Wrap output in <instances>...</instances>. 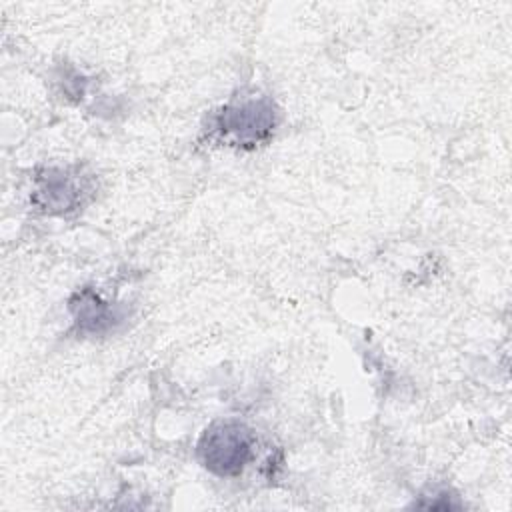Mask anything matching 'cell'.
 Masks as SVG:
<instances>
[{
  "instance_id": "6da1fadb",
  "label": "cell",
  "mask_w": 512,
  "mask_h": 512,
  "mask_svg": "<svg viewBox=\"0 0 512 512\" xmlns=\"http://www.w3.org/2000/svg\"><path fill=\"white\" fill-rule=\"evenodd\" d=\"M252 432L234 420L216 422L198 442L200 462L218 476H236L252 458Z\"/></svg>"
},
{
  "instance_id": "7a4b0ae2",
  "label": "cell",
  "mask_w": 512,
  "mask_h": 512,
  "mask_svg": "<svg viewBox=\"0 0 512 512\" xmlns=\"http://www.w3.org/2000/svg\"><path fill=\"white\" fill-rule=\"evenodd\" d=\"M276 124L272 102L258 98L226 106L218 118V130L232 136L238 144H256L270 134Z\"/></svg>"
},
{
  "instance_id": "3957f363",
  "label": "cell",
  "mask_w": 512,
  "mask_h": 512,
  "mask_svg": "<svg viewBox=\"0 0 512 512\" xmlns=\"http://www.w3.org/2000/svg\"><path fill=\"white\" fill-rule=\"evenodd\" d=\"M72 310H74L78 326L88 332L110 330L120 320V316L114 312V308H110L106 302H102L90 290L78 294L72 300Z\"/></svg>"
},
{
  "instance_id": "277c9868",
  "label": "cell",
  "mask_w": 512,
  "mask_h": 512,
  "mask_svg": "<svg viewBox=\"0 0 512 512\" xmlns=\"http://www.w3.org/2000/svg\"><path fill=\"white\" fill-rule=\"evenodd\" d=\"M38 196L42 198V206L46 210H66L68 206H72L76 198V188L62 174L48 176L42 188L38 190Z\"/></svg>"
}]
</instances>
